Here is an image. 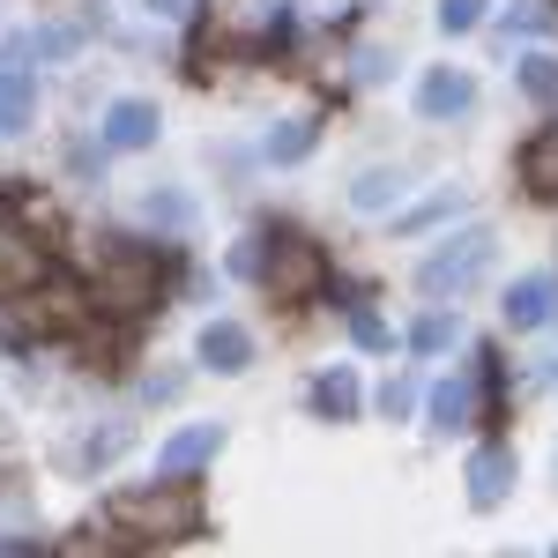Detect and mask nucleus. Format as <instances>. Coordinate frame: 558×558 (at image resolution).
Segmentation results:
<instances>
[{
  "label": "nucleus",
  "mask_w": 558,
  "mask_h": 558,
  "mask_svg": "<svg viewBox=\"0 0 558 558\" xmlns=\"http://www.w3.org/2000/svg\"><path fill=\"white\" fill-rule=\"evenodd\" d=\"M216 447H223V425H179L165 439V454H157V470L165 476H194L202 462H216Z\"/></svg>",
  "instance_id": "nucleus-3"
},
{
  "label": "nucleus",
  "mask_w": 558,
  "mask_h": 558,
  "mask_svg": "<svg viewBox=\"0 0 558 558\" xmlns=\"http://www.w3.org/2000/svg\"><path fill=\"white\" fill-rule=\"evenodd\" d=\"M470 97H476V83L462 68H432L425 83H417V112L425 120H454V112H470Z\"/></svg>",
  "instance_id": "nucleus-5"
},
{
  "label": "nucleus",
  "mask_w": 558,
  "mask_h": 558,
  "mask_svg": "<svg viewBox=\"0 0 558 558\" xmlns=\"http://www.w3.org/2000/svg\"><path fill=\"white\" fill-rule=\"evenodd\" d=\"M313 142H320V112H299V120H276V128H268L260 157H268V165H299Z\"/></svg>",
  "instance_id": "nucleus-11"
},
{
  "label": "nucleus",
  "mask_w": 558,
  "mask_h": 558,
  "mask_svg": "<svg viewBox=\"0 0 558 558\" xmlns=\"http://www.w3.org/2000/svg\"><path fill=\"white\" fill-rule=\"evenodd\" d=\"M410 410V380H387L380 387V417H402Z\"/></svg>",
  "instance_id": "nucleus-23"
},
{
  "label": "nucleus",
  "mask_w": 558,
  "mask_h": 558,
  "mask_svg": "<svg viewBox=\"0 0 558 558\" xmlns=\"http://www.w3.org/2000/svg\"><path fill=\"white\" fill-rule=\"evenodd\" d=\"M521 83L536 89V97H551V89H558V60H544V52H536V60H521Z\"/></svg>",
  "instance_id": "nucleus-22"
},
{
  "label": "nucleus",
  "mask_w": 558,
  "mask_h": 558,
  "mask_svg": "<svg viewBox=\"0 0 558 558\" xmlns=\"http://www.w3.org/2000/svg\"><path fill=\"white\" fill-rule=\"evenodd\" d=\"M105 305H120V313H134V305H149V268H134V260H120V268H105Z\"/></svg>",
  "instance_id": "nucleus-13"
},
{
  "label": "nucleus",
  "mask_w": 558,
  "mask_h": 558,
  "mask_svg": "<svg viewBox=\"0 0 558 558\" xmlns=\"http://www.w3.org/2000/svg\"><path fill=\"white\" fill-rule=\"evenodd\" d=\"M157 128H165V120H157V105H149V97H120V105H112V120H105V142H112V149H149Z\"/></svg>",
  "instance_id": "nucleus-6"
},
{
  "label": "nucleus",
  "mask_w": 558,
  "mask_h": 558,
  "mask_svg": "<svg viewBox=\"0 0 558 558\" xmlns=\"http://www.w3.org/2000/svg\"><path fill=\"white\" fill-rule=\"evenodd\" d=\"M112 521L134 529V536H149V544H179V536L202 529V507H194L186 476H165L157 492H120V499H112Z\"/></svg>",
  "instance_id": "nucleus-1"
},
{
  "label": "nucleus",
  "mask_w": 558,
  "mask_h": 558,
  "mask_svg": "<svg viewBox=\"0 0 558 558\" xmlns=\"http://www.w3.org/2000/svg\"><path fill=\"white\" fill-rule=\"evenodd\" d=\"M470 402H476V395H470V380L432 387V425H439V432H462V425H470Z\"/></svg>",
  "instance_id": "nucleus-14"
},
{
  "label": "nucleus",
  "mask_w": 558,
  "mask_h": 558,
  "mask_svg": "<svg viewBox=\"0 0 558 558\" xmlns=\"http://www.w3.org/2000/svg\"><path fill=\"white\" fill-rule=\"evenodd\" d=\"M313 402H320V417H357V402H365V387L350 365H328L320 380H313Z\"/></svg>",
  "instance_id": "nucleus-12"
},
{
  "label": "nucleus",
  "mask_w": 558,
  "mask_h": 558,
  "mask_svg": "<svg viewBox=\"0 0 558 558\" xmlns=\"http://www.w3.org/2000/svg\"><path fill=\"white\" fill-rule=\"evenodd\" d=\"M492 260H499V239H492V231H454V239L425 260L417 283H425L432 299H462V291H476V276H484Z\"/></svg>",
  "instance_id": "nucleus-2"
},
{
  "label": "nucleus",
  "mask_w": 558,
  "mask_h": 558,
  "mask_svg": "<svg viewBox=\"0 0 558 558\" xmlns=\"http://www.w3.org/2000/svg\"><path fill=\"white\" fill-rule=\"evenodd\" d=\"M395 194H402V179H395V172H373V179H357V186H350V202H357V209H387Z\"/></svg>",
  "instance_id": "nucleus-17"
},
{
  "label": "nucleus",
  "mask_w": 558,
  "mask_h": 558,
  "mask_svg": "<svg viewBox=\"0 0 558 558\" xmlns=\"http://www.w3.org/2000/svg\"><path fill=\"white\" fill-rule=\"evenodd\" d=\"M202 365L209 373H246V357H254V336L239 328V320H216V328H202Z\"/></svg>",
  "instance_id": "nucleus-9"
},
{
  "label": "nucleus",
  "mask_w": 558,
  "mask_h": 558,
  "mask_svg": "<svg viewBox=\"0 0 558 558\" xmlns=\"http://www.w3.org/2000/svg\"><path fill=\"white\" fill-rule=\"evenodd\" d=\"M447 209H462V194H432V202H417L410 216H395V239H410L417 223H432V216H447Z\"/></svg>",
  "instance_id": "nucleus-20"
},
{
  "label": "nucleus",
  "mask_w": 558,
  "mask_h": 558,
  "mask_svg": "<svg viewBox=\"0 0 558 558\" xmlns=\"http://www.w3.org/2000/svg\"><path fill=\"white\" fill-rule=\"evenodd\" d=\"M23 120H31V83H15V75H8V83H0V128L15 134Z\"/></svg>",
  "instance_id": "nucleus-19"
},
{
  "label": "nucleus",
  "mask_w": 558,
  "mask_h": 558,
  "mask_svg": "<svg viewBox=\"0 0 558 558\" xmlns=\"http://www.w3.org/2000/svg\"><path fill=\"white\" fill-rule=\"evenodd\" d=\"M260 276H268L276 291H313V276H320V254H313L305 239H276V246L260 254Z\"/></svg>",
  "instance_id": "nucleus-4"
},
{
  "label": "nucleus",
  "mask_w": 558,
  "mask_h": 558,
  "mask_svg": "<svg viewBox=\"0 0 558 558\" xmlns=\"http://www.w3.org/2000/svg\"><path fill=\"white\" fill-rule=\"evenodd\" d=\"M350 336H357L365 350H387V343H395V336H387V320H380V313H365V305H350Z\"/></svg>",
  "instance_id": "nucleus-21"
},
{
  "label": "nucleus",
  "mask_w": 558,
  "mask_h": 558,
  "mask_svg": "<svg viewBox=\"0 0 558 558\" xmlns=\"http://www.w3.org/2000/svg\"><path fill=\"white\" fill-rule=\"evenodd\" d=\"M38 283H45V254L23 231L0 223V291H38Z\"/></svg>",
  "instance_id": "nucleus-7"
},
{
  "label": "nucleus",
  "mask_w": 558,
  "mask_h": 558,
  "mask_svg": "<svg viewBox=\"0 0 558 558\" xmlns=\"http://www.w3.org/2000/svg\"><path fill=\"white\" fill-rule=\"evenodd\" d=\"M476 23H484V0H439V31H447V38H462Z\"/></svg>",
  "instance_id": "nucleus-18"
},
{
  "label": "nucleus",
  "mask_w": 558,
  "mask_h": 558,
  "mask_svg": "<svg viewBox=\"0 0 558 558\" xmlns=\"http://www.w3.org/2000/svg\"><path fill=\"white\" fill-rule=\"evenodd\" d=\"M521 165H529V186H536V194H558V134H544Z\"/></svg>",
  "instance_id": "nucleus-15"
},
{
  "label": "nucleus",
  "mask_w": 558,
  "mask_h": 558,
  "mask_svg": "<svg viewBox=\"0 0 558 558\" xmlns=\"http://www.w3.org/2000/svg\"><path fill=\"white\" fill-rule=\"evenodd\" d=\"M194 0H149V15H186Z\"/></svg>",
  "instance_id": "nucleus-25"
},
{
  "label": "nucleus",
  "mask_w": 558,
  "mask_h": 558,
  "mask_svg": "<svg viewBox=\"0 0 558 558\" xmlns=\"http://www.w3.org/2000/svg\"><path fill=\"white\" fill-rule=\"evenodd\" d=\"M544 23H551V8H536V0H529V8H514V15H507V31H544Z\"/></svg>",
  "instance_id": "nucleus-24"
},
{
  "label": "nucleus",
  "mask_w": 558,
  "mask_h": 558,
  "mask_svg": "<svg viewBox=\"0 0 558 558\" xmlns=\"http://www.w3.org/2000/svg\"><path fill=\"white\" fill-rule=\"evenodd\" d=\"M454 343H462V328H454L447 313H425V320L410 328V350H454Z\"/></svg>",
  "instance_id": "nucleus-16"
},
{
  "label": "nucleus",
  "mask_w": 558,
  "mask_h": 558,
  "mask_svg": "<svg viewBox=\"0 0 558 558\" xmlns=\"http://www.w3.org/2000/svg\"><path fill=\"white\" fill-rule=\"evenodd\" d=\"M558 313V283L551 276H521L514 291H507V328H544Z\"/></svg>",
  "instance_id": "nucleus-10"
},
{
  "label": "nucleus",
  "mask_w": 558,
  "mask_h": 558,
  "mask_svg": "<svg viewBox=\"0 0 558 558\" xmlns=\"http://www.w3.org/2000/svg\"><path fill=\"white\" fill-rule=\"evenodd\" d=\"M507 492H514V454H507V447H484V454L470 462V507L492 514Z\"/></svg>",
  "instance_id": "nucleus-8"
}]
</instances>
